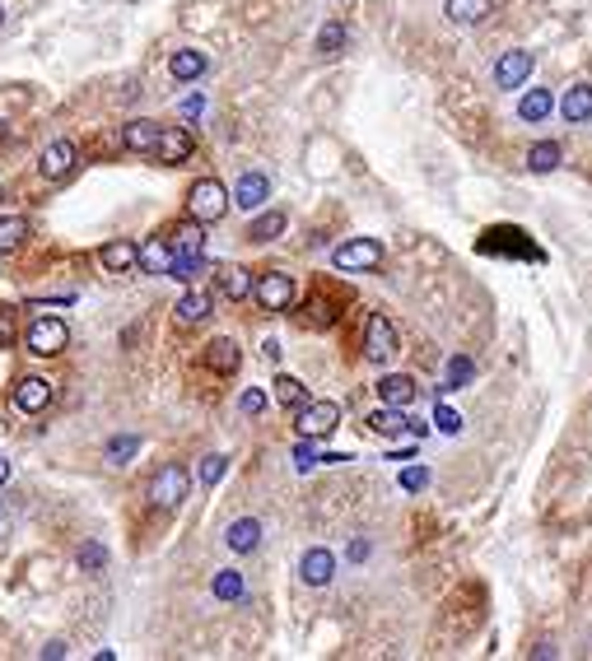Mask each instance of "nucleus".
Listing matches in <instances>:
<instances>
[{
	"instance_id": "f8f14e48",
	"label": "nucleus",
	"mask_w": 592,
	"mask_h": 661,
	"mask_svg": "<svg viewBox=\"0 0 592 661\" xmlns=\"http://www.w3.org/2000/svg\"><path fill=\"white\" fill-rule=\"evenodd\" d=\"M299 577L308 587H327L336 577V555H332V549H322V545H313L308 555L299 559Z\"/></svg>"
},
{
	"instance_id": "20e7f679",
	"label": "nucleus",
	"mask_w": 592,
	"mask_h": 661,
	"mask_svg": "<svg viewBox=\"0 0 592 661\" xmlns=\"http://www.w3.org/2000/svg\"><path fill=\"white\" fill-rule=\"evenodd\" d=\"M392 354H396V326L383 312H373L369 326H364V359L369 364H387Z\"/></svg>"
},
{
	"instance_id": "f3484780",
	"label": "nucleus",
	"mask_w": 592,
	"mask_h": 661,
	"mask_svg": "<svg viewBox=\"0 0 592 661\" xmlns=\"http://www.w3.org/2000/svg\"><path fill=\"white\" fill-rule=\"evenodd\" d=\"M224 545L233 549V555H252V549L261 545V521L257 517H238L233 527L224 531Z\"/></svg>"
},
{
	"instance_id": "412c9836",
	"label": "nucleus",
	"mask_w": 592,
	"mask_h": 661,
	"mask_svg": "<svg viewBox=\"0 0 592 661\" xmlns=\"http://www.w3.org/2000/svg\"><path fill=\"white\" fill-rule=\"evenodd\" d=\"M205 364H210L214 373H224V377H229V373H238L243 354H238V345H233V340H224V336H220V340H210V345H205Z\"/></svg>"
},
{
	"instance_id": "72a5a7b5",
	"label": "nucleus",
	"mask_w": 592,
	"mask_h": 661,
	"mask_svg": "<svg viewBox=\"0 0 592 661\" xmlns=\"http://www.w3.org/2000/svg\"><path fill=\"white\" fill-rule=\"evenodd\" d=\"M341 47H345V23H322V33H317V51H322V57H336Z\"/></svg>"
},
{
	"instance_id": "7c9ffc66",
	"label": "nucleus",
	"mask_w": 592,
	"mask_h": 661,
	"mask_svg": "<svg viewBox=\"0 0 592 661\" xmlns=\"http://www.w3.org/2000/svg\"><path fill=\"white\" fill-rule=\"evenodd\" d=\"M210 587H214V596H220V601H238V596H243V573H238V568H220Z\"/></svg>"
},
{
	"instance_id": "6ab92c4d",
	"label": "nucleus",
	"mask_w": 592,
	"mask_h": 661,
	"mask_svg": "<svg viewBox=\"0 0 592 661\" xmlns=\"http://www.w3.org/2000/svg\"><path fill=\"white\" fill-rule=\"evenodd\" d=\"M560 117L569 122V126L587 122V117H592V85H574L569 94H564V98H560Z\"/></svg>"
},
{
	"instance_id": "e433bc0d",
	"label": "nucleus",
	"mask_w": 592,
	"mask_h": 661,
	"mask_svg": "<svg viewBox=\"0 0 592 661\" xmlns=\"http://www.w3.org/2000/svg\"><path fill=\"white\" fill-rule=\"evenodd\" d=\"M238 410H243V415H261V410H266V392L261 387H248L243 396H238Z\"/></svg>"
},
{
	"instance_id": "c9c22d12",
	"label": "nucleus",
	"mask_w": 592,
	"mask_h": 661,
	"mask_svg": "<svg viewBox=\"0 0 592 661\" xmlns=\"http://www.w3.org/2000/svg\"><path fill=\"white\" fill-rule=\"evenodd\" d=\"M224 471H229V457H220V452H210V457L201 461V484H205V489H214V484L224 480Z\"/></svg>"
},
{
	"instance_id": "5701e85b",
	"label": "nucleus",
	"mask_w": 592,
	"mask_h": 661,
	"mask_svg": "<svg viewBox=\"0 0 592 661\" xmlns=\"http://www.w3.org/2000/svg\"><path fill=\"white\" fill-rule=\"evenodd\" d=\"M205 317H210V294L205 289H192V294L178 298V326H196Z\"/></svg>"
},
{
	"instance_id": "473e14b6",
	"label": "nucleus",
	"mask_w": 592,
	"mask_h": 661,
	"mask_svg": "<svg viewBox=\"0 0 592 661\" xmlns=\"http://www.w3.org/2000/svg\"><path fill=\"white\" fill-rule=\"evenodd\" d=\"M168 242H173V252H201V247H205V233H201V224L192 219V224H182Z\"/></svg>"
},
{
	"instance_id": "9d476101",
	"label": "nucleus",
	"mask_w": 592,
	"mask_h": 661,
	"mask_svg": "<svg viewBox=\"0 0 592 661\" xmlns=\"http://www.w3.org/2000/svg\"><path fill=\"white\" fill-rule=\"evenodd\" d=\"M532 75V51H504L495 61V89H523V79Z\"/></svg>"
},
{
	"instance_id": "79ce46f5",
	"label": "nucleus",
	"mask_w": 592,
	"mask_h": 661,
	"mask_svg": "<svg viewBox=\"0 0 592 661\" xmlns=\"http://www.w3.org/2000/svg\"><path fill=\"white\" fill-rule=\"evenodd\" d=\"M0 345H14V317H10V308H0Z\"/></svg>"
},
{
	"instance_id": "423d86ee",
	"label": "nucleus",
	"mask_w": 592,
	"mask_h": 661,
	"mask_svg": "<svg viewBox=\"0 0 592 661\" xmlns=\"http://www.w3.org/2000/svg\"><path fill=\"white\" fill-rule=\"evenodd\" d=\"M252 298L261 303L266 312H285L289 303H294V280H289L285 270H266L261 280L252 285Z\"/></svg>"
},
{
	"instance_id": "9b49d317",
	"label": "nucleus",
	"mask_w": 592,
	"mask_h": 661,
	"mask_svg": "<svg viewBox=\"0 0 592 661\" xmlns=\"http://www.w3.org/2000/svg\"><path fill=\"white\" fill-rule=\"evenodd\" d=\"M154 158H159V163H182V158H192V135H187V126H159Z\"/></svg>"
},
{
	"instance_id": "dca6fc26",
	"label": "nucleus",
	"mask_w": 592,
	"mask_h": 661,
	"mask_svg": "<svg viewBox=\"0 0 592 661\" xmlns=\"http://www.w3.org/2000/svg\"><path fill=\"white\" fill-rule=\"evenodd\" d=\"M415 396H420V387H415V377H406V373H387L378 382V401L383 405H401V410H406Z\"/></svg>"
},
{
	"instance_id": "a18cd8bd",
	"label": "nucleus",
	"mask_w": 592,
	"mask_h": 661,
	"mask_svg": "<svg viewBox=\"0 0 592 661\" xmlns=\"http://www.w3.org/2000/svg\"><path fill=\"white\" fill-rule=\"evenodd\" d=\"M350 559H355V564L369 559V540H355V545H350Z\"/></svg>"
},
{
	"instance_id": "2f4dec72",
	"label": "nucleus",
	"mask_w": 592,
	"mask_h": 661,
	"mask_svg": "<svg viewBox=\"0 0 592 661\" xmlns=\"http://www.w3.org/2000/svg\"><path fill=\"white\" fill-rule=\"evenodd\" d=\"M471 377H476V364L467 359V354H452L448 368H443V382H448V387H467Z\"/></svg>"
},
{
	"instance_id": "f257e3e1",
	"label": "nucleus",
	"mask_w": 592,
	"mask_h": 661,
	"mask_svg": "<svg viewBox=\"0 0 592 661\" xmlns=\"http://www.w3.org/2000/svg\"><path fill=\"white\" fill-rule=\"evenodd\" d=\"M229 186L214 182V177H201L192 191H187V214L196 219V224H220V219L229 214Z\"/></svg>"
},
{
	"instance_id": "a211bd4d",
	"label": "nucleus",
	"mask_w": 592,
	"mask_h": 661,
	"mask_svg": "<svg viewBox=\"0 0 592 661\" xmlns=\"http://www.w3.org/2000/svg\"><path fill=\"white\" fill-rule=\"evenodd\" d=\"M154 140H159V122H126L122 126V145L131 149V154H154Z\"/></svg>"
},
{
	"instance_id": "4be33fe9",
	"label": "nucleus",
	"mask_w": 592,
	"mask_h": 661,
	"mask_svg": "<svg viewBox=\"0 0 592 661\" xmlns=\"http://www.w3.org/2000/svg\"><path fill=\"white\" fill-rule=\"evenodd\" d=\"M205 51H196V47H182V51H173V61H168V70H173V79H182V85H187V79H201L205 75Z\"/></svg>"
},
{
	"instance_id": "de8ad7c7",
	"label": "nucleus",
	"mask_w": 592,
	"mask_h": 661,
	"mask_svg": "<svg viewBox=\"0 0 592 661\" xmlns=\"http://www.w3.org/2000/svg\"><path fill=\"white\" fill-rule=\"evenodd\" d=\"M0 23H5V10H0Z\"/></svg>"
},
{
	"instance_id": "0eeeda50",
	"label": "nucleus",
	"mask_w": 592,
	"mask_h": 661,
	"mask_svg": "<svg viewBox=\"0 0 592 661\" xmlns=\"http://www.w3.org/2000/svg\"><path fill=\"white\" fill-rule=\"evenodd\" d=\"M70 345V330H66V321H57V317H38L33 326H29V349L33 354H42V359H51V354H61Z\"/></svg>"
},
{
	"instance_id": "bb28decb",
	"label": "nucleus",
	"mask_w": 592,
	"mask_h": 661,
	"mask_svg": "<svg viewBox=\"0 0 592 661\" xmlns=\"http://www.w3.org/2000/svg\"><path fill=\"white\" fill-rule=\"evenodd\" d=\"M551 107H555V103H551L546 89H532V94H523V103H518V117H523V122H546Z\"/></svg>"
},
{
	"instance_id": "cd10ccee",
	"label": "nucleus",
	"mask_w": 592,
	"mask_h": 661,
	"mask_svg": "<svg viewBox=\"0 0 592 661\" xmlns=\"http://www.w3.org/2000/svg\"><path fill=\"white\" fill-rule=\"evenodd\" d=\"M276 401H280L285 410H299V405L308 401V387H304L299 377H289V373H280V377H276Z\"/></svg>"
},
{
	"instance_id": "58836bf2",
	"label": "nucleus",
	"mask_w": 592,
	"mask_h": 661,
	"mask_svg": "<svg viewBox=\"0 0 592 661\" xmlns=\"http://www.w3.org/2000/svg\"><path fill=\"white\" fill-rule=\"evenodd\" d=\"M322 457H317V448H313V438H304L299 448H294V466H299V471H313Z\"/></svg>"
},
{
	"instance_id": "c03bdc74",
	"label": "nucleus",
	"mask_w": 592,
	"mask_h": 661,
	"mask_svg": "<svg viewBox=\"0 0 592 661\" xmlns=\"http://www.w3.org/2000/svg\"><path fill=\"white\" fill-rule=\"evenodd\" d=\"M66 652H70L66 643H47V647H42V656H47V661H57V656H66Z\"/></svg>"
},
{
	"instance_id": "6e6552de",
	"label": "nucleus",
	"mask_w": 592,
	"mask_h": 661,
	"mask_svg": "<svg viewBox=\"0 0 592 661\" xmlns=\"http://www.w3.org/2000/svg\"><path fill=\"white\" fill-rule=\"evenodd\" d=\"M75 163H79L75 140H51V145L42 149V158H38V168H42L47 182H66V177L75 173Z\"/></svg>"
},
{
	"instance_id": "ea45409f",
	"label": "nucleus",
	"mask_w": 592,
	"mask_h": 661,
	"mask_svg": "<svg viewBox=\"0 0 592 661\" xmlns=\"http://www.w3.org/2000/svg\"><path fill=\"white\" fill-rule=\"evenodd\" d=\"M429 484V471H424V466H406V471H401V489H424Z\"/></svg>"
},
{
	"instance_id": "39448f33",
	"label": "nucleus",
	"mask_w": 592,
	"mask_h": 661,
	"mask_svg": "<svg viewBox=\"0 0 592 661\" xmlns=\"http://www.w3.org/2000/svg\"><path fill=\"white\" fill-rule=\"evenodd\" d=\"M336 270H373V266H383V242H373V238H350L336 247Z\"/></svg>"
},
{
	"instance_id": "f03ea898",
	"label": "nucleus",
	"mask_w": 592,
	"mask_h": 661,
	"mask_svg": "<svg viewBox=\"0 0 592 661\" xmlns=\"http://www.w3.org/2000/svg\"><path fill=\"white\" fill-rule=\"evenodd\" d=\"M341 424V405L336 401H304L299 405V420H294V429H299V438H332Z\"/></svg>"
},
{
	"instance_id": "ddd939ff",
	"label": "nucleus",
	"mask_w": 592,
	"mask_h": 661,
	"mask_svg": "<svg viewBox=\"0 0 592 661\" xmlns=\"http://www.w3.org/2000/svg\"><path fill=\"white\" fill-rule=\"evenodd\" d=\"M229 201L243 205V210H261L266 201H271V177H266V173H243Z\"/></svg>"
},
{
	"instance_id": "b1692460",
	"label": "nucleus",
	"mask_w": 592,
	"mask_h": 661,
	"mask_svg": "<svg viewBox=\"0 0 592 661\" xmlns=\"http://www.w3.org/2000/svg\"><path fill=\"white\" fill-rule=\"evenodd\" d=\"M23 238H29V219H19V214H5V219H0V257L19 252Z\"/></svg>"
},
{
	"instance_id": "2eb2a0df",
	"label": "nucleus",
	"mask_w": 592,
	"mask_h": 661,
	"mask_svg": "<svg viewBox=\"0 0 592 661\" xmlns=\"http://www.w3.org/2000/svg\"><path fill=\"white\" fill-rule=\"evenodd\" d=\"M136 266L150 275H168L173 270V242L168 238H150L145 247H136Z\"/></svg>"
},
{
	"instance_id": "c756f323",
	"label": "nucleus",
	"mask_w": 592,
	"mask_h": 661,
	"mask_svg": "<svg viewBox=\"0 0 592 661\" xmlns=\"http://www.w3.org/2000/svg\"><path fill=\"white\" fill-rule=\"evenodd\" d=\"M103 266L107 270H131L136 266V242H107L103 247Z\"/></svg>"
},
{
	"instance_id": "49530a36",
	"label": "nucleus",
	"mask_w": 592,
	"mask_h": 661,
	"mask_svg": "<svg viewBox=\"0 0 592 661\" xmlns=\"http://www.w3.org/2000/svg\"><path fill=\"white\" fill-rule=\"evenodd\" d=\"M5 475H10V466H5V461H0V484H5Z\"/></svg>"
},
{
	"instance_id": "f704fd0d",
	"label": "nucleus",
	"mask_w": 592,
	"mask_h": 661,
	"mask_svg": "<svg viewBox=\"0 0 592 661\" xmlns=\"http://www.w3.org/2000/svg\"><path fill=\"white\" fill-rule=\"evenodd\" d=\"M136 452H141V438H136V433H122V438H113V443H107V461H117V466H126Z\"/></svg>"
},
{
	"instance_id": "a878e982",
	"label": "nucleus",
	"mask_w": 592,
	"mask_h": 661,
	"mask_svg": "<svg viewBox=\"0 0 592 661\" xmlns=\"http://www.w3.org/2000/svg\"><path fill=\"white\" fill-rule=\"evenodd\" d=\"M220 289H224V298L238 303V298L252 294V275H248L243 266H224V270H220Z\"/></svg>"
},
{
	"instance_id": "a19ab883",
	"label": "nucleus",
	"mask_w": 592,
	"mask_h": 661,
	"mask_svg": "<svg viewBox=\"0 0 592 661\" xmlns=\"http://www.w3.org/2000/svg\"><path fill=\"white\" fill-rule=\"evenodd\" d=\"M79 564H85L89 573H94V568H103V564H107V555H103V545H85V549H79Z\"/></svg>"
},
{
	"instance_id": "aec40b11",
	"label": "nucleus",
	"mask_w": 592,
	"mask_h": 661,
	"mask_svg": "<svg viewBox=\"0 0 592 661\" xmlns=\"http://www.w3.org/2000/svg\"><path fill=\"white\" fill-rule=\"evenodd\" d=\"M495 10V0H443V14L452 23H462V29H471V23H480Z\"/></svg>"
},
{
	"instance_id": "4c0bfd02",
	"label": "nucleus",
	"mask_w": 592,
	"mask_h": 661,
	"mask_svg": "<svg viewBox=\"0 0 592 661\" xmlns=\"http://www.w3.org/2000/svg\"><path fill=\"white\" fill-rule=\"evenodd\" d=\"M434 424H439L443 433H462V415H457L452 405H439V410H434Z\"/></svg>"
},
{
	"instance_id": "393cba45",
	"label": "nucleus",
	"mask_w": 592,
	"mask_h": 661,
	"mask_svg": "<svg viewBox=\"0 0 592 661\" xmlns=\"http://www.w3.org/2000/svg\"><path fill=\"white\" fill-rule=\"evenodd\" d=\"M285 233V214L280 210H266V214H257L252 224H248V238L252 242H271V238H280Z\"/></svg>"
},
{
	"instance_id": "4468645a",
	"label": "nucleus",
	"mask_w": 592,
	"mask_h": 661,
	"mask_svg": "<svg viewBox=\"0 0 592 661\" xmlns=\"http://www.w3.org/2000/svg\"><path fill=\"white\" fill-rule=\"evenodd\" d=\"M14 405L23 410V415H38V410L51 405V382L42 377H19L14 382Z\"/></svg>"
},
{
	"instance_id": "37998d69",
	"label": "nucleus",
	"mask_w": 592,
	"mask_h": 661,
	"mask_svg": "<svg viewBox=\"0 0 592 661\" xmlns=\"http://www.w3.org/2000/svg\"><path fill=\"white\" fill-rule=\"evenodd\" d=\"M201 107H205V98H201V94H192V98H182V117H196Z\"/></svg>"
},
{
	"instance_id": "c85d7f7f",
	"label": "nucleus",
	"mask_w": 592,
	"mask_h": 661,
	"mask_svg": "<svg viewBox=\"0 0 592 661\" xmlns=\"http://www.w3.org/2000/svg\"><path fill=\"white\" fill-rule=\"evenodd\" d=\"M527 168H532V173H555V168H560V145H555V140L532 145V154H527Z\"/></svg>"
},
{
	"instance_id": "7ed1b4c3",
	"label": "nucleus",
	"mask_w": 592,
	"mask_h": 661,
	"mask_svg": "<svg viewBox=\"0 0 592 661\" xmlns=\"http://www.w3.org/2000/svg\"><path fill=\"white\" fill-rule=\"evenodd\" d=\"M187 489H192V475H187L182 466H164V471L150 480V503L164 508V512H173V508H182Z\"/></svg>"
},
{
	"instance_id": "1a4fd4ad",
	"label": "nucleus",
	"mask_w": 592,
	"mask_h": 661,
	"mask_svg": "<svg viewBox=\"0 0 592 661\" xmlns=\"http://www.w3.org/2000/svg\"><path fill=\"white\" fill-rule=\"evenodd\" d=\"M369 429H373V433H383V438H396V433H415V438H424V433H429V424H411L401 405H378V410L369 415Z\"/></svg>"
}]
</instances>
